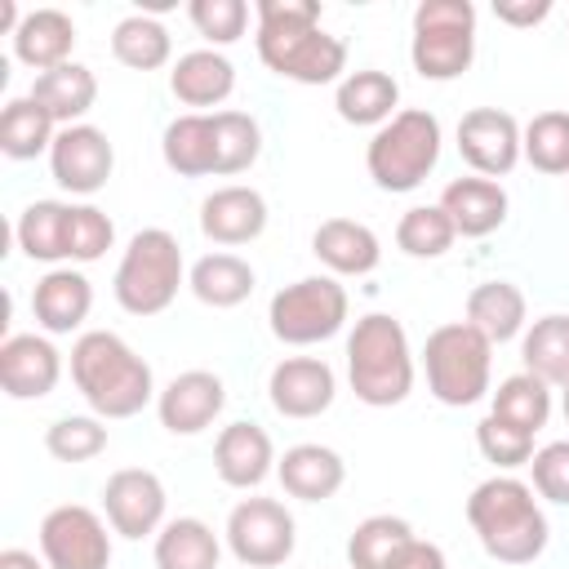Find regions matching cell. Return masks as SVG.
<instances>
[{
  "label": "cell",
  "instance_id": "f546056e",
  "mask_svg": "<svg viewBox=\"0 0 569 569\" xmlns=\"http://www.w3.org/2000/svg\"><path fill=\"white\" fill-rule=\"evenodd\" d=\"M253 284H258L253 267H249L240 253H227V249L196 258L191 271H187V289H191L204 307H213V311H231V307L249 302Z\"/></svg>",
  "mask_w": 569,
  "mask_h": 569
},
{
  "label": "cell",
  "instance_id": "7a4b0ae2",
  "mask_svg": "<svg viewBox=\"0 0 569 569\" xmlns=\"http://www.w3.org/2000/svg\"><path fill=\"white\" fill-rule=\"evenodd\" d=\"M71 382L102 422L133 418L160 396L151 365L111 329H84L71 342Z\"/></svg>",
  "mask_w": 569,
  "mask_h": 569
},
{
  "label": "cell",
  "instance_id": "d4e9b609",
  "mask_svg": "<svg viewBox=\"0 0 569 569\" xmlns=\"http://www.w3.org/2000/svg\"><path fill=\"white\" fill-rule=\"evenodd\" d=\"M396 102H400V84L396 76L378 71V67H365V71H347L333 89V107L347 124L356 129H382L391 116H396Z\"/></svg>",
  "mask_w": 569,
  "mask_h": 569
},
{
  "label": "cell",
  "instance_id": "f1b7e54d",
  "mask_svg": "<svg viewBox=\"0 0 569 569\" xmlns=\"http://www.w3.org/2000/svg\"><path fill=\"white\" fill-rule=\"evenodd\" d=\"M160 156L178 178H209L218 169V147H213V111H187L164 124Z\"/></svg>",
  "mask_w": 569,
  "mask_h": 569
},
{
  "label": "cell",
  "instance_id": "f6af8a7d",
  "mask_svg": "<svg viewBox=\"0 0 569 569\" xmlns=\"http://www.w3.org/2000/svg\"><path fill=\"white\" fill-rule=\"evenodd\" d=\"M529 476H533V493L538 498L569 507V440H551V445L533 449Z\"/></svg>",
  "mask_w": 569,
  "mask_h": 569
},
{
  "label": "cell",
  "instance_id": "44dd1931",
  "mask_svg": "<svg viewBox=\"0 0 569 569\" xmlns=\"http://www.w3.org/2000/svg\"><path fill=\"white\" fill-rule=\"evenodd\" d=\"M440 209L449 213V222H453L458 236L480 240V236H493V231L507 222L511 200H507L502 182L471 173V178H453V182L440 191Z\"/></svg>",
  "mask_w": 569,
  "mask_h": 569
},
{
  "label": "cell",
  "instance_id": "ffe728a7",
  "mask_svg": "<svg viewBox=\"0 0 569 569\" xmlns=\"http://www.w3.org/2000/svg\"><path fill=\"white\" fill-rule=\"evenodd\" d=\"M200 231L213 244H249L267 231V200L253 187H218L200 200Z\"/></svg>",
  "mask_w": 569,
  "mask_h": 569
},
{
  "label": "cell",
  "instance_id": "4316f807",
  "mask_svg": "<svg viewBox=\"0 0 569 569\" xmlns=\"http://www.w3.org/2000/svg\"><path fill=\"white\" fill-rule=\"evenodd\" d=\"M31 98L53 116L58 129L84 124V116L98 102V76L84 62H62V67H53V71L31 80Z\"/></svg>",
  "mask_w": 569,
  "mask_h": 569
},
{
  "label": "cell",
  "instance_id": "f35d334b",
  "mask_svg": "<svg viewBox=\"0 0 569 569\" xmlns=\"http://www.w3.org/2000/svg\"><path fill=\"white\" fill-rule=\"evenodd\" d=\"M520 151L538 173H551V178L569 173V111H538L525 124Z\"/></svg>",
  "mask_w": 569,
  "mask_h": 569
},
{
  "label": "cell",
  "instance_id": "e575fe53",
  "mask_svg": "<svg viewBox=\"0 0 569 569\" xmlns=\"http://www.w3.org/2000/svg\"><path fill=\"white\" fill-rule=\"evenodd\" d=\"M53 138H58V124L31 93L4 102V111H0V151L9 160H36L53 147Z\"/></svg>",
  "mask_w": 569,
  "mask_h": 569
},
{
  "label": "cell",
  "instance_id": "ac0fdd59",
  "mask_svg": "<svg viewBox=\"0 0 569 569\" xmlns=\"http://www.w3.org/2000/svg\"><path fill=\"white\" fill-rule=\"evenodd\" d=\"M213 471L227 489H258L276 471V445L258 422H227L213 440Z\"/></svg>",
  "mask_w": 569,
  "mask_h": 569
},
{
  "label": "cell",
  "instance_id": "52a82bcc",
  "mask_svg": "<svg viewBox=\"0 0 569 569\" xmlns=\"http://www.w3.org/2000/svg\"><path fill=\"white\" fill-rule=\"evenodd\" d=\"M422 369H427V391L449 405V409H467L476 400L489 396V378H493V342L485 333H476L467 320H449L440 329L427 333L422 342Z\"/></svg>",
  "mask_w": 569,
  "mask_h": 569
},
{
  "label": "cell",
  "instance_id": "8992f818",
  "mask_svg": "<svg viewBox=\"0 0 569 569\" xmlns=\"http://www.w3.org/2000/svg\"><path fill=\"white\" fill-rule=\"evenodd\" d=\"M440 142H445L440 120L422 107H405L382 129H373L365 147V169L378 191H391V196L418 191L427 173L440 164Z\"/></svg>",
  "mask_w": 569,
  "mask_h": 569
},
{
  "label": "cell",
  "instance_id": "ee69618b",
  "mask_svg": "<svg viewBox=\"0 0 569 569\" xmlns=\"http://www.w3.org/2000/svg\"><path fill=\"white\" fill-rule=\"evenodd\" d=\"M116 244V222L98 204H71V231H67V258L71 262H98Z\"/></svg>",
  "mask_w": 569,
  "mask_h": 569
},
{
  "label": "cell",
  "instance_id": "f907efd6",
  "mask_svg": "<svg viewBox=\"0 0 569 569\" xmlns=\"http://www.w3.org/2000/svg\"><path fill=\"white\" fill-rule=\"evenodd\" d=\"M240 569H244V565H240Z\"/></svg>",
  "mask_w": 569,
  "mask_h": 569
},
{
  "label": "cell",
  "instance_id": "8d00e7d4",
  "mask_svg": "<svg viewBox=\"0 0 569 569\" xmlns=\"http://www.w3.org/2000/svg\"><path fill=\"white\" fill-rule=\"evenodd\" d=\"M453 240H458V231L440 204H413L396 222V244L409 258H445L453 249Z\"/></svg>",
  "mask_w": 569,
  "mask_h": 569
},
{
  "label": "cell",
  "instance_id": "30bf717a",
  "mask_svg": "<svg viewBox=\"0 0 569 569\" xmlns=\"http://www.w3.org/2000/svg\"><path fill=\"white\" fill-rule=\"evenodd\" d=\"M227 547L244 569H276L298 547V525L280 498H240L227 516Z\"/></svg>",
  "mask_w": 569,
  "mask_h": 569
},
{
  "label": "cell",
  "instance_id": "603a6c76",
  "mask_svg": "<svg viewBox=\"0 0 569 569\" xmlns=\"http://www.w3.org/2000/svg\"><path fill=\"white\" fill-rule=\"evenodd\" d=\"M311 253L329 267V276H369L382 262V244L373 227L356 218H325L311 231Z\"/></svg>",
  "mask_w": 569,
  "mask_h": 569
},
{
  "label": "cell",
  "instance_id": "9c48e42d",
  "mask_svg": "<svg viewBox=\"0 0 569 569\" xmlns=\"http://www.w3.org/2000/svg\"><path fill=\"white\" fill-rule=\"evenodd\" d=\"M347 311L351 302L338 276H302L271 293L267 325L284 347H316L347 325Z\"/></svg>",
  "mask_w": 569,
  "mask_h": 569
},
{
  "label": "cell",
  "instance_id": "7dc6e473",
  "mask_svg": "<svg viewBox=\"0 0 569 569\" xmlns=\"http://www.w3.org/2000/svg\"><path fill=\"white\" fill-rule=\"evenodd\" d=\"M551 13V0H493V18L507 27H538Z\"/></svg>",
  "mask_w": 569,
  "mask_h": 569
},
{
  "label": "cell",
  "instance_id": "6da1fadb",
  "mask_svg": "<svg viewBox=\"0 0 569 569\" xmlns=\"http://www.w3.org/2000/svg\"><path fill=\"white\" fill-rule=\"evenodd\" d=\"M258 58L293 84H333L347 71V44L320 27L316 0H258Z\"/></svg>",
  "mask_w": 569,
  "mask_h": 569
},
{
  "label": "cell",
  "instance_id": "7c38bea8",
  "mask_svg": "<svg viewBox=\"0 0 569 569\" xmlns=\"http://www.w3.org/2000/svg\"><path fill=\"white\" fill-rule=\"evenodd\" d=\"M164 507H169V493H164V480L147 467H120L107 476L102 485V516L111 525V533L120 538H151L164 529Z\"/></svg>",
  "mask_w": 569,
  "mask_h": 569
},
{
  "label": "cell",
  "instance_id": "5bb4252c",
  "mask_svg": "<svg viewBox=\"0 0 569 569\" xmlns=\"http://www.w3.org/2000/svg\"><path fill=\"white\" fill-rule=\"evenodd\" d=\"M116 147L98 124H67L49 147V173L71 196H98L111 182Z\"/></svg>",
  "mask_w": 569,
  "mask_h": 569
},
{
  "label": "cell",
  "instance_id": "7402d4cb",
  "mask_svg": "<svg viewBox=\"0 0 569 569\" xmlns=\"http://www.w3.org/2000/svg\"><path fill=\"white\" fill-rule=\"evenodd\" d=\"M276 476H280V485H284L289 498H298V502H325V498H333L342 489L347 462H342L338 449L307 440V445H289L276 458Z\"/></svg>",
  "mask_w": 569,
  "mask_h": 569
},
{
  "label": "cell",
  "instance_id": "836d02e7",
  "mask_svg": "<svg viewBox=\"0 0 569 569\" xmlns=\"http://www.w3.org/2000/svg\"><path fill=\"white\" fill-rule=\"evenodd\" d=\"M111 58L129 71H160L169 58H173V40H169V27L156 18V13H129L116 22L111 31Z\"/></svg>",
  "mask_w": 569,
  "mask_h": 569
},
{
  "label": "cell",
  "instance_id": "8fae6325",
  "mask_svg": "<svg viewBox=\"0 0 569 569\" xmlns=\"http://www.w3.org/2000/svg\"><path fill=\"white\" fill-rule=\"evenodd\" d=\"M40 556L49 569H107L111 565V533L93 507L62 502L40 520Z\"/></svg>",
  "mask_w": 569,
  "mask_h": 569
},
{
  "label": "cell",
  "instance_id": "277c9868",
  "mask_svg": "<svg viewBox=\"0 0 569 569\" xmlns=\"http://www.w3.org/2000/svg\"><path fill=\"white\" fill-rule=\"evenodd\" d=\"M347 382L360 405L391 409L413 391V347L396 316L369 311L347 333Z\"/></svg>",
  "mask_w": 569,
  "mask_h": 569
},
{
  "label": "cell",
  "instance_id": "d590c367",
  "mask_svg": "<svg viewBox=\"0 0 569 569\" xmlns=\"http://www.w3.org/2000/svg\"><path fill=\"white\" fill-rule=\"evenodd\" d=\"M489 413L511 422V427H520V431H529V436H538L547 427V418H551V387L520 369V373L502 378L498 391H489Z\"/></svg>",
  "mask_w": 569,
  "mask_h": 569
},
{
  "label": "cell",
  "instance_id": "2e32d148",
  "mask_svg": "<svg viewBox=\"0 0 569 569\" xmlns=\"http://www.w3.org/2000/svg\"><path fill=\"white\" fill-rule=\"evenodd\" d=\"M62 378V351L49 333H9L0 342V387L9 400H44Z\"/></svg>",
  "mask_w": 569,
  "mask_h": 569
},
{
  "label": "cell",
  "instance_id": "7bdbcfd3",
  "mask_svg": "<svg viewBox=\"0 0 569 569\" xmlns=\"http://www.w3.org/2000/svg\"><path fill=\"white\" fill-rule=\"evenodd\" d=\"M187 18H191V27H196L213 49H222V44H236V40L244 36V27H249V4H244V0H191V4H187Z\"/></svg>",
  "mask_w": 569,
  "mask_h": 569
},
{
  "label": "cell",
  "instance_id": "681fc988",
  "mask_svg": "<svg viewBox=\"0 0 569 569\" xmlns=\"http://www.w3.org/2000/svg\"><path fill=\"white\" fill-rule=\"evenodd\" d=\"M565 422H569V387H565Z\"/></svg>",
  "mask_w": 569,
  "mask_h": 569
},
{
  "label": "cell",
  "instance_id": "5b68a950",
  "mask_svg": "<svg viewBox=\"0 0 569 569\" xmlns=\"http://www.w3.org/2000/svg\"><path fill=\"white\" fill-rule=\"evenodd\" d=\"M187 284V267H182V244L173 231L164 227H142L129 236L116 276H111V293L129 316H160L173 307L178 289Z\"/></svg>",
  "mask_w": 569,
  "mask_h": 569
},
{
  "label": "cell",
  "instance_id": "ab89813d",
  "mask_svg": "<svg viewBox=\"0 0 569 569\" xmlns=\"http://www.w3.org/2000/svg\"><path fill=\"white\" fill-rule=\"evenodd\" d=\"M213 147H218L213 173H244L262 156V129L249 111H213Z\"/></svg>",
  "mask_w": 569,
  "mask_h": 569
},
{
  "label": "cell",
  "instance_id": "d6986e66",
  "mask_svg": "<svg viewBox=\"0 0 569 569\" xmlns=\"http://www.w3.org/2000/svg\"><path fill=\"white\" fill-rule=\"evenodd\" d=\"M93 311V284L76 267H49L31 289V316L44 333H76Z\"/></svg>",
  "mask_w": 569,
  "mask_h": 569
},
{
  "label": "cell",
  "instance_id": "9a60e30c",
  "mask_svg": "<svg viewBox=\"0 0 569 569\" xmlns=\"http://www.w3.org/2000/svg\"><path fill=\"white\" fill-rule=\"evenodd\" d=\"M338 396V378L320 356H284L267 378V400L280 418H320Z\"/></svg>",
  "mask_w": 569,
  "mask_h": 569
},
{
  "label": "cell",
  "instance_id": "4fadbf2b",
  "mask_svg": "<svg viewBox=\"0 0 569 569\" xmlns=\"http://www.w3.org/2000/svg\"><path fill=\"white\" fill-rule=\"evenodd\" d=\"M520 138L525 129L516 124L511 111H498V107H471L462 111L458 120V156L471 173L480 178H507L516 164H520Z\"/></svg>",
  "mask_w": 569,
  "mask_h": 569
},
{
  "label": "cell",
  "instance_id": "cb8c5ba5",
  "mask_svg": "<svg viewBox=\"0 0 569 569\" xmlns=\"http://www.w3.org/2000/svg\"><path fill=\"white\" fill-rule=\"evenodd\" d=\"M71 49H76V22L62 9H31L13 31V58L36 76L71 62Z\"/></svg>",
  "mask_w": 569,
  "mask_h": 569
},
{
  "label": "cell",
  "instance_id": "ba28073f",
  "mask_svg": "<svg viewBox=\"0 0 569 569\" xmlns=\"http://www.w3.org/2000/svg\"><path fill=\"white\" fill-rule=\"evenodd\" d=\"M476 58V4L471 0H422L413 9L409 62L422 80H458Z\"/></svg>",
  "mask_w": 569,
  "mask_h": 569
},
{
  "label": "cell",
  "instance_id": "4dcf8cb0",
  "mask_svg": "<svg viewBox=\"0 0 569 569\" xmlns=\"http://www.w3.org/2000/svg\"><path fill=\"white\" fill-rule=\"evenodd\" d=\"M67 231H71V204L67 200H31L13 222L18 249L31 262H49V267L67 262Z\"/></svg>",
  "mask_w": 569,
  "mask_h": 569
},
{
  "label": "cell",
  "instance_id": "83f0119b",
  "mask_svg": "<svg viewBox=\"0 0 569 569\" xmlns=\"http://www.w3.org/2000/svg\"><path fill=\"white\" fill-rule=\"evenodd\" d=\"M467 325L476 333H485L493 347L520 338L525 325H529V302H525L520 284H511V280H485V284H476L467 293Z\"/></svg>",
  "mask_w": 569,
  "mask_h": 569
},
{
  "label": "cell",
  "instance_id": "484cf974",
  "mask_svg": "<svg viewBox=\"0 0 569 569\" xmlns=\"http://www.w3.org/2000/svg\"><path fill=\"white\" fill-rule=\"evenodd\" d=\"M169 89L182 107H218L236 89V67L222 49H191L173 62Z\"/></svg>",
  "mask_w": 569,
  "mask_h": 569
},
{
  "label": "cell",
  "instance_id": "74e56055",
  "mask_svg": "<svg viewBox=\"0 0 569 569\" xmlns=\"http://www.w3.org/2000/svg\"><path fill=\"white\" fill-rule=\"evenodd\" d=\"M413 538V525L405 516H365L347 538V565L351 569H382L400 542Z\"/></svg>",
  "mask_w": 569,
  "mask_h": 569
},
{
  "label": "cell",
  "instance_id": "60d3db41",
  "mask_svg": "<svg viewBox=\"0 0 569 569\" xmlns=\"http://www.w3.org/2000/svg\"><path fill=\"white\" fill-rule=\"evenodd\" d=\"M44 449L58 462H89L107 449V427L98 413H67L58 422H49L44 431Z\"/></svg>",
  "mask_w": 569,
  "mask_h": 569
},
{
  "label": "cell",
  "instance_id": "bcb514c9",
  "mask_svg": "<svg viewBox=\"0 0 569 569\" xmlns=\"http://www.w3.org/2000/svg\"><path fill=\"white\" fill-rule=\"evenodd\" d=\"M382 569H449V560H445V551L436 547V542H427V538H409V542H400L396 551H391V560L382 565Z\"/></svg>",
  "mask_w": 569,
  "mask_h": 569
},
{
  "label": "cell",
  "instance_id": "3957f363",
  "mask_svg": "<svg viewBox=\"0 0 569 569\" xmlns=\"http://www.w3.org/2000/svg\"><path fill=\"white\" fill-rule=\"evenodd\" d=\"M467 525L476 529L480 547L498 565H533L547 551V516L533 498V485L516 476H489L467 498Z\"/></svg>",
  "mask_w": 569,
  "mask_h": 569
},
{
  "label": "cell",
  "instance_id": "1f68e13d",
  "mask_svg": "<svg viewBox=\"0 0 569 569\" xmlns=\"http://www.w3.org/2000/svg\"><path fill=\"white\" fill-rule=\"evenodd\" d=\"M222 542L200 516L164 520L156 533V569H218Z\"/></svg>",
  "mask_w": 569,
  "mask_h": 569
},
{
  "label": "cell",
  "instance_id": "d6a6232c",
  "mask_svg": "<svg viewBox=\"0 0 569 569\" xmlns=\"http://www.w3.org/2000/svg\"><path fill=\"white\" fill-rule=\"evenodd\" d=\"M520 360H525V373L565 391L569 387V316L560 311L538 316L520 338Z\"/></svg>",
  "mask_w": 569,
  "mask_h": 569
},
{
  "label": "cell",
  "instance_id": "e0dca14e",
  "mask_svg": "<svg viewBox=\"0 0 569 569\" xmlns=\"http://www.w3.org/2000/svg\"><path fill=\"white\" fill-rule=\"evenodd\" d=\"M222 405H227V387L209 369H187L169 378L164 391L156 396V413L169 436H200L204 427H213Z\"/></svg>",
  "mask_w": 569,
  "mask_h": 569
},
{
  "label": "cell",
  "instance_id": "c3c4849f",
  "mask_svg": "<svg viewBox=\"0 0 569 569\" xmlns=\"http://www.w3.org/2000/svg\"><path fill=\"white\" fill-rule=\"evenodd\" d=\"M0 569H49V565H44V556H36V551L4 547V551H0Z\"/></svg>",
  "mask_w": 569,
  "mask_h": 569
},
{
  "label": "cell",
  "instance_id": "b9f144b4",
  "mask_svg": "<svg viewBox=\"0 0 569 569\" xmlns=\"http://www.w3.org/2000/svg\"><path fill=\"white\" fill-rule=\"evenodd\" d=\"M476 449H480V458L493 462L498 471H516V467H529V458H533V436L489 413V418L476 422Z\"/></svg>",
  "mask_w": 569,
  "mask_h": 569
}]
</instances>
